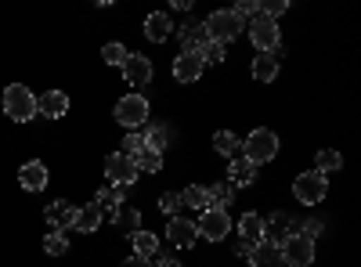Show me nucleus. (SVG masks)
Segmentation results:
<instances>
[{"mask_svg": "<svg viewBox=\"0 0 361 267\" xmlns=\"http://www.w3.org/2000/svg\"><path fill=\"white\" fill-rule=\"evenodd\" d=\"M4 112H8V120H15V123H29L37 116V94L29 91V87H22V83H11L4 91Z\"/></svg>", "mask_w": 361, "mask_h": 267, "instance_id": "obj_1", "label": "nucleus"}, {"mask_svg": "<svg viewBox=\"0 0 361 267\" xmlns=\"http://www.w3.org/2000/svg\"><path fill=\"white\" fill-rule=\"evenodd\" d=\"M243 148H246V159H250L253 166L271 163V159L279 156V134L267 130V127H260V130H253V134L243 141Z\"/></svg>", "mask_w": 361, "mask_h": 267, "instance_id": "obj_2", "label": "nucleus"}, {"mask_svg": "<svg viewBox=\"0 0 361 267\" xmlns=\"http://www.w3.org/2000/svg\"><path fill=\"white\" fill-rule=\"evenodd\" d=\"M202 29H206V37L209 40H217V44H231L238 33H243V29H246V22H238L231 11H214V15H209L206 22H202Z\"/></svg>", "mask_w": 361, "mask_h": 267, "instance_id": "obj_3", "label": "nucleus"}, {"mask_svg": "<svg viewBox=\"0 0 361 267\" xmlns=\"http://www.w3.org/2000/svg\"><path fill=\"white\" fill-rule=\"evenodd\" d=\"M250 37H253V47L260 51V54H271V51H279L282 47V33H279V22H271V18H264V15H257L250 25Z\"/></svg>", "mask_w": 361, "mask_h": 267, "instance_id": "obj_4", "label": "nucleus"}, {"mask_svg": "<svg viewBox=\"0 0 361 267\" xmlns=\"http://www.w3.org/2000/svg\"><path fill=\"white\" fill-rule=\"evenodd\" d=\"M116 120L123 123L127 130H137L148 123V101L141 94H127V98H119L116 101Z\"/></svg>", "mask_w": 361, "mask_h": 267, "instance_id": "obj_5", "label": "nucleus"}, {"mask_svg": "<svg viewBox=\"0 0 361 267\" xmlns=\"http://www.w3.org/2000/svg\"><path fill=\"white\" fill-rule=\"evenodd\" d=\"M293 195H296V202H304V206H314V202H322L325 195H329V181L322 173H300L296 181H293Z\"/></svg>", "mask_w": 361, "mask_h": 267, "instance_id": "obj_6", "label": "nucleus"}, {"mask_svg": "<svg viewBox=\"0 0 361 267\" xmlns=\"http://www.w3.org/2000/svg\"><path fill=\"white\" fill-rule=\"evenodd\" d=\"M279 246H282V263H289V267H311L314 263V242L304 239V235H289Z\"/></svg>", "mask_w": 361, "mask_h": 267, "instance_id": "obj_7", "label": "nucleus"}, {"mask_svg": "<svg viewBox=\"0 0 361 267\" xmlns=\"http://www.w3.org/2000/svg\"><path fill=\"white\" fill-rule=\"evenodd\" d=\"M105 173H109V185H116V188H127V185L137 181V166H134V159L123 156V152H112V156L105 159Z\"/></svg>", "mask_w": 361, "mask_h": 267, "instance_id": "obj_8", "label": "nucleus"}, {"mask_svg": "<svg viewBox=\"0 0 361 267\" xmlns=\"http://www.w3.org/2000/svg\"><path fill=\"white\" fill-rule=\"evenodd\" d=\"M202 73H206V62H202L199 51H180L173 58V80L177 83H195Z\"/></svg>", "mask_w": 361, "mask_h": 267, "instance_id": "obj_9", "label": "nucleus"}, {"mask_svg": "<svg viewBox=\"0 0 361 267\" xmlns=\"http://www.w3.org/2000/svg\"><path fill=\"white\" fill-rule=\"evenodd\" d=\"M195 228H199L202 239H209V242H221L224 235L231 231V217H228V210H206V213H202V221H199Z\"/></svg>", "mask_w": 361, "mask_h": 267, "instance_id": "obj_10", "label": "nucleus"}, {"mask_svg": "<svg viewBox=\"0 0 361 267\" xmlns=\"http://www.w3.org/2000/svg\"><path fill=\"white\" fill-rule=\"evenodd\" d=\"M195 239H199L195 221L170 217V224H166V242H170V246H177V249H192V246H195Z\"/></svg>", "mask_w": 361, "mask_h": 267, "instance_id": "obj_11", "label": "nucleus"}, {"mask_svg": "<svg viewBox=\"0 0 361 267\" xmlns=\"http://www.w3.org/2000/svg\"><path fill=\"white\" fill-rule=\"evenodd\" d=\"M44 217H47L51 231H69V228L76 224V206H73L69 199H54L47 210H44Z\"/></svg>", "mask_w": 361, "mask_h": 267, "instance_id": "obj_12", "label": "nucleus"}, {"mask_svg": "<svg viewBox=\"0 0 361 267\" xmlns=\"http://www.w3.org/2000/svg\"><path fill=\"white\" fill-rule=\"evenodd\" d=\"M123 80H127L130 87H148V80H152V62H148L145 54H127Z\"/></svg>", "mask_w": 361, "mask_h": 267, "instance_id": "obj_13", "label": "nucleus"}, {"mask_svg": "<svg viewBox=\"0 0 361 267\" xmlns=\"http://www.w3.org/2000/svg\"><path fill=\"white\" fill-rule=\"evenodd\" d=\"M37 112L47 116V120H62V116L69 112V94L66 91H47L37 98Z\"/></svg>", "mask_w": 361, "mask_h": 267, "instance_id": "obj_14", "label": "nucleus"}, {"mask_svg": "<svg viewBox=\"0 0 361 267\" xmlns=\"http://www.w3.org/2000/svg\"><path fill=\"white\" fill-rule=\"evenodd\" d=\"M145 37L152 44H166V37H173V22L166 11H152L145 18Z\"/></svg>", "mask_w": 361, "mask_h": 267, "instance_id": "obj_15", "label": "nucleus"}, {"mask_svg": "<svg viewBox=\"0 0 361 267\" xmlns=\"http://www.w3.org/2000/svg\"><path fill=\"white\" fill-rule=\"evenodd\" d=\"M250 263H253V267H282V246L271 242V239L257 242L253 253H250Z\"/></svg>", "mask_w": 361, "mask_h": 267, "instance_id": "obj_16", "label": "nucleus"}, {"mask_svg": "<svg viewBox=\"0 0 361 267\" xmlns=\"http://www.w3.org/2000/svg\"><path fill=\"white\" fill-rule=\"evenodd\" d=\"M18 181H22L25 192H44V188H47V166H44L40 159L25 163V166L18 170Z\"/></svg>", "mask_w": 361, "mask_h": 267, "instance_id": "obj_17", "label": "nucleus"}, {"mask_svg": "<svg viewBox=\"0 0 361 267\" xmlns=\"http://www.w3.org/2000/svg\"><path fill=\"white\" fill-rule=\"evenodd\" d=\"M177 40H180V51H202V47L209 44L206 29H202L199 22H188V25H180V29H177Z\"/></svg>", "mask_w": 361, "mask_h": 267, "instance_id": "obj_18", "label": "nucleus"}, {"mask_svg": "<svg viewBox=\"0 0 361 267\" xmlns=\"http://www.w3.org/2000/svg\"><path fill=\"white\" fill-rule=\"evenodd\" d=\"M228 181H231L235 188H246V185H253V181H257V166H253L246 156L231 159V166H228Z\"/></svg>", "mask_w": 361, "mask_h": 267, "instance_id": "obj_19", "label": "nucleus"}, {"mask_svg": "<svg viewBox=\"0 0 361 267\" xmlns=\"http://www.w3.org/2000/svg\"><path fill=\"white\" fill-rule=\"evenodd\" d=\"M94 206L102 213H109L112 221H116V213H119V206H123V188H116V185H105L98 195H94Z\"/></svg>", "mask_w": 361, "mask_h": 267, "instance_id": "obj_20", "label": "nucleus"}, {"mask_svg": "<svg viewBox=\"0 0 361 267\" xmlns=\"http://www.w3.org/2000/svg\"><path fill=\"white\" fill-rule=\"evenodd\" d=\"M275 76H279V51H271V54H257V58H253V80L271 83Z\"/></svg>", "mask_w": 361, "mask_h": 267, "instance_id": "obj_21", "label": "nucleus"}, {"mask_svg": "<svg viewBox=\"0 0 361 267\" xmlns=\"http://www.w3.org/2000/svg\"><path fill=\"white\" fill-rule=\"evenodd\" d=\"M238 235H243V242H250V246L264 242V217L260 213H246L243 221H238Z\"/></svg>", "mask_w": 361, "mask_h": 267, "instance_id": "obj_22", "label": "nucleus"}, {"mask_svg": "<svg viewBox=\"0 0 361 267\" xmlns=\"http://www.w3.org/2000/svg\"><path fill=\"white\" fill-rule=\"evenodd\" d=\"M206 192H209V210H228V206L235 202V185L231 181H217Z\"/></svg>", "mask_w": 361, "mask_h": 267, "instance_id": "obj_23", "label": "nucleus"}, {"mask_svg": "<svg viewBox=\"0 0 361 267\" xmlns=\"http://www.w3.org/2000/svg\"><path fill=\"white\" fill-rule=\"evenodd\" d=\"M130 246H134V256H145V260H152L159 253V239L152 231H134L130 235Z\"/></svg>", "mask_w": 361, "mask_h": 267, "instance_id": "obj_24", "label": "nucleus"}, {"mask_svg": "<svg viewBox=\"0 0 361 267\" xmlns=\"http://www.w3.org/2000/svg\"><path fill=\"white\" fill-rule=\"evenodd\" d=\"M102 221H105V213L98 210L94 202H90V206H83V210H76V224H73V228H80L83 235H90V231L102 228Z\"/></svg>", "mask_w": 361, "mask_h": 267, "instance_id": "obj_25", "label": "nucleus"}, {"mask_svg": "<svg viewBox=\"0 0 361 267\" xmlns=\"http://www.w3.org/2000/svg\"><path fill=\"white\" fill-rule=\"evenodd\" d=\"M180 206H188V210L206 213V210H209V192H206L202 185H188L185 192H180Z\"/></svg>", "mask_w": 361, "mask_h": 267, "instance_id": "obj_26", "label": "nucleus"}, {"mask_svg": "<svg viewBox=\"0 0 361 267\" xmlns=\"http://www.w3.org/2000/svg\"><path fill=\"white\" fill-rule=\"evenodd\" d=\"M134 166H137V173H159L163 170V152H156V148H141V152L134 156Z\"/></svg>", "mask_w": 361, "mask_h": 267, "instance_id": "obj_27", "label": "nucleus"}, {"mask_svg": "<svg viewBox=\"0 0 361 267\" xmlns=\"http://www.w3.org/2000/svg\"><path fill=\"white\" fill-rule=\"evenodd\" d=\"M343 166V159H340V152H333V148H322L318 152V159H314V173H336Z\"/></svg>", "mask_w": 361, "mask_h": 267, "instance_id": "obj_28", "label": "nucleus"}, {"mask_svg": "<svg viewBox=\"0 0 361 267\" xmlns=\"http://www.w3.org/2000/svg\"><path fill=\"white\" fill-rule=\"evenodd\" d=\"M214 148H217L221 156H235L238 148H243V141H238L231 130H217V134H214Z\"/></svg>", "mask_w": 361, "mask_h": 267, "instance_id": "obj_29", "label": "nucleus"}, {"mask_svg": "<svg viewBox=\"0 0 361 267\" xmlns=\"http://www.w3.org/2000/svg\"><path fill=\"white\" fill-rule=\"evenodd\" d=\"M44 249H47L51 256H66V253H69V239H66V231H47Z\"/></svg>", "mask_w": 361, "mask_h": 267, "instance_id": "obj_30", "label": "nucleus"}, {"mask_svg": "<svg viewBox=\"0 0 361 267\" xmlns=\"http://www.w3.org/2000/svg\"><path fill=\"white\" fill-rule=\"evenodd\" d=\"M127 54H130V51H127L123 44H116V40L102 47V58H105L109 66H119V69H123V62H127Z\"/></svg>", "mask_w": 361, "mask_h": 267, "instance_id": "obj_31", "label": "nucleus"}, {"mask_svg": "<svg viewBox=\"0 0 361 267\" xmlns=\"http://www.w3.org/2000/svg\"><path fill=\"white\" fill-rule=\"evenodd\" d=\"M166 141H170V130H166V127H148V134H145V148H156V152H163Z\"/></svg>", "mask_w": 361, "mask_h": 267, "instance_id": "obj_32", "label": "nucleus"}, {"mask_svg": "<svg viewBox=\"0 0 361 267\" xmlns=\"http://www.w3.org/2000/svg\"><path fill=\"white\" fill-rule=\"evenodd\" d=\"M286 11H289V0H264V4H260V15H264V18H271V22L282 18Z\"/></svg>", "mask_w": 361, "mask_h": 267, "instance_id": "obj_33", "label": "nucleus"}, {"mask_svg": "<svg viewBox=\"0 0 361 267\" xmlns=\"http://www.w3.org/2000/svg\"><path fill=\"white\" fill-rule=\"evenodd\" d=\"M141 148H145V134H141V130H130V134L123 137V156H130V159H134V156L141 152Z\"/></svg>", "mask_w": 361, "mask_h": 267, "instance_id": "obj_34", "label": "nucleus"}, {"mask_svg": "<svg viewBox=\"0 0 361 267\" xmlns=\"http://www.w3.org/2000/svg\"><path fill=\"white\" fill-rule=\"evenodd\" d=\"M231 15H235L238 22H243V18H257V15H260V4H257V0H243V4L231 8Z\"/></svg>", "mask_w": 361, "mask_h": 267, "instance_id": "obj_35", "label": "nucleus"}, {"mask_svg": "<svg viewBox=\"0 0 361 267\" xmlns=\"http://www.w3.org/2000/svg\"><path fill=\"white\" fill-rule=\"evenodd\" d=\"M116 224L127 228V235H134L137 224H141V213H137V210H123V213H116Z\"/></svg>", "mask_w": 361, "mask_h": 267, "instance_id": "obj_36", "label": "nucleus"}, {"mask_svg": "<svg viewBox=\"0 0 361 267\" xmlns=\"http://www.w3.org/2000/svg\"><path fill=\"white\" fill-rule=\"evenodd\" d=\"M199 54H202V62H224V44L209 40V44H206V47H202Z\"/></svg>", "mask_w": 361, "mask_h": 267, "instance_id": "obj_37", "label": "nucleus"}, {"mask_svg": "<svg viewBox=\"0 0 361 267\" xmlns=\"http://www.w3.org/2000/svg\"><path fill=\"white\" fill-rule=\"evenodd\" d=\"M159 210H163L166 217H177V210H180V195H173V192H166V195L159 199Z\"/></svg>", "mask_w": 361, "mask_h": 267, "instance_id": "obj_38", "label": "nucleus"}, {"mask_svg": "<svg viewBox=\"0 0 361 267\" xmlns=\"http://www.w3.org/2000/svg\"><path fill=\"white\" fill-rule=\"evenodd\" d=\"M300 231H304V239H311V242H314L318 235H322V221H307V224L300 228Z\"/></svg>", "mask_w": 361, "mask_h": 267, "instance_id": "obj_39", "label": "nucleus"}, {"mask_svg": "<svg viewBox=\"0 0 361 267\" xmlns=\"http://www.w3.org/2000/svg\"><path fill=\"white\" fill-rule=\"evenodd\" d=\"M123 267H152V260H145V256H130V260H123Z\"/></svg>", "mask_w": 361, "mask_h": 267, "instance_id": "obj_40", "label": "nucleus"}, {"mask_svg": "<svg viewBox=\"0 0 361 267\" xmlns=\"http://www.w3.org/2000/svg\"><path fill=\"white\" fill-rule=\"evenodd\" d=\"M152 267H180V260H173V256H166V260H152Z\"/></svg>", "mask_w": 361, "mask_h": 267, "instance_id": "obj_41", "label": "nucleus"}, {"mask_svg": "<svg viewBox=\"0 0 361 267\" xmlns=\"http://www.w3.org/2000/svg\"><path fill=\"white\" fill-rule=\"evenodd\" d=\"M250 253H253V246H250V242H238V256H246V260H250Z\"/></svg>", "mask_w": 361, "mask_h": 267, "instance_id": "obj_42", "label": "nucleus"}]
</instances>
